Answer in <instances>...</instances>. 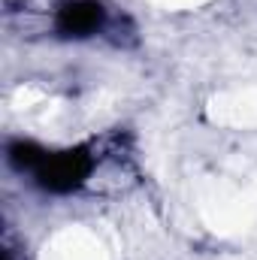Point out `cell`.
<instances>
[{"instance_id":"cell-3","label":"cell","mask_w":257,"mask_h":260,"mask_svg":"<svg viewBox=\"0 0 257 260\" xmlns=\"http://www.w3.org/2000/svg\"><path fill=\"white\" fill-rule=\"evenodd\" d=\"M9 260H12V257H9Z\"/></svg>"},{"instance_id":"cell-1","label":"cell","mask_w":257,"mask_h":260,"mask_svg":"<svg viewBox=\"0 0 257 260\" xmlns=\"http://www.w3.org/2000/svg\"><path fill=\"white\" fill-rule=\"evenodd\" d=\"M124 157V133H106L100 139L73 145V148H43L37 142L9 139L6 160L21 176L27 173L30 182L55 197L79 194L94 182V173L109 160Z\"/></svg>"},{"instance_id":"cell-2","label":"cell","mask_w":257,"mask_h":260,"mask_svg":"<svg viewBox=\"0 0 257 260\" xmlns=\"http://www.w3.org/2000/svg\"><path fill=\"white\" fill-rule=\"evenodd\" d=\"M118 15L106 0H58L52 12V34L58 40H94L118 30Z\"/></svg>"}]
</instances>
